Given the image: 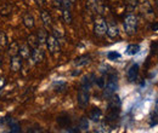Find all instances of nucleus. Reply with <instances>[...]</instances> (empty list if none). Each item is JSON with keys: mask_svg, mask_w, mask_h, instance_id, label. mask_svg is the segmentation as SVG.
<instances>
[{"mask_svg": "<svg viewBox=\"0 0 158 133\" xmlns=\"http://www.w3.org/2000/svg\"><path fill=\"white\" fill-rule=\"evenodd\" d=\"M122 105V102H120V98L118 96L112 95L108 99V108H120Z\"/></svg>", "mask_w": 158, "mask_h": 133, "instance_id": "obj_14", "label": "nucleus"}, {"mask_svg": "<svg viewBox=\"0 0 158 133\" xmlns=\"http://www.w3.org/2000/svg\"><path fill=\"white\" fill-rule=\"evenodd\" d=\"M89 91H90L89 88L80 86V90H79V93H78V99H77V100H78V104L81 108L86 107L88 103H89V98H90Z\"/></svg>", "mask_w": 158, "mask_h": 133, "instance_id": "obj_4", "label": "nucleus"}, {"mask_svg": "<svg viewBox=\"0 0 158 133\" xmlns=\"http://www.w3.org/2000/svg\"><path fill=\"white\" fill-rule=\"evenodd\" d=\"M117 90H118V76H117V74L113 73V74H111V75L108 76V79L106 80L103 96L110 98L111 96L116 93Z\"/></svg>", "mask_w": 158, "mask_h": 133, "instance_id": "obj_1", "label": "nucleus"}, {"mask_svg": "<svg viewBox=\"0 0 158 133\" xmlns=\"http://www.w3.org/2000/svg\"><path fill=\"white\" fill-rule=\"evenodd\" d=\"M88 5L91 7V10H93V11H95V10L98 9V4H96V0H89Z\"/></svg>", "mask_w": 158, "mask_h": 133, "instance_id": "obj_30", "label": "nucleus"}, {"mask_svg": "<svg viewBox=\"0 0 158 133\" xmlns=\"http://www.w3.org/2000/svg\"><path fill=\"white\" fill-rule=\"evenodd\" d=\"M31 57L32 59L35 62V63H38L40 61H43V58H44V52H43V50H40L38 47H35V49H33L32 50V52H31Z\"/></svg>", "mask_w": 158, "mask_h": 133, "instance_id": "obj_12", "label": "nucleus"}, {"mask_svg": "<svg viewBox=\"0 0 158 133\" xmlns=\"http://www.w3.org/2000/svg\"><path fill=\"white\" fill-rule=\"evenodd\" d=\"M38 40H39V44H44V42H46V34H45V32H43V30H39V33H38Z\"/></svg>", "mask_w": 158, "mask_h": 133, "instance_id": "obj_29", "label": "nucleus"}, {"mask_svg": "<svg viewBox=\"0 0 158 133\" xmlns=\"http://www.w3.org/2000/svg\"><path fill=\"white\" fill-rule=\"evenodd\" d=\"M91 62V56L90 55H83V56H79L74 59V65L76 67H84V65H88L89 63Z\"/></svg>", "mask_w": 158, "mask_h": 133, "instance_id": "obj_8", "label": "nucleus"}, {"mask_svg": "<svg viewBox=\"0 0 158 133\" xmlns=\"http://www.w3.org/2000/svg\"><path fill=\"white\" fill-rule=\"evenodd\" d=\"M46 46H48L50 53H52V55L60 50L59 41H57V39L55 38L54 35H48L46 37Z\"/></svg>", "mask_w": 158, "mask_h": 133, "instance_id": "obj_5", "label": "nucleus"}, {"mask_svg": "<svg viewBox=\"0 0 158 133\" xmlns=\"http://www.w3.org/2000/svg\"><path fill=\"white\" fill-rule=\"evenodd\" d=\"M156 125H158V114L157 113H155V114L150 117V126L153 127V126H156Z\"/></svg>", "mask_w": 158, "mask_h": 133, "instance_id": "obj_28", "label": "nucleus"}, {"mask_svg": "<svg viewBox=\"0 0 158 133\" xmlns=\"http://www.w3.org/2000/svg\"><path fill=\"white\" fill-rule=\"evenodd\" d=\"M139 75V65L138 64H133L128 72H127V77H128V81L129 82H134L136 79H138Z\"/></svg>", "mask_w": 158, "mask_h": 133, "instance_id": "obj_7", "label": "nucleus"}, {"mask_svg": "<svg viewBox=\"0 0 158 133\" xmlns=\"http://www.w3.org/2000/svg\"><path fill=\"white\" fill-rule=\"evenodd\" d=\"M107 58L110 61H117V59L120 58V55H119L117 51H111V52L107 53Z\"/></svg>", "mask_w": 158, "mask_h": 133, "instance_id": "obj_27", "label": "nucleus"}, {"mask_svg": "<svg viewBox=\"0 0 158 133\" xmlns=\"http://www.w3.org/2000/svg\"><path fill=\"white\" fill-rule=\"evenodd\" d=\"M44 1H45V0H35V2H37L39 6H41V5L44 4Z\"/></svg>", "mask_w": 158, "mask_h": 133, "instance_id": "obj_36", "label": "nucleus"}, {"mask_svg": "<svg viewBox=\"0 0 158 133\" xmlns=\"http://www.w3.org/2000/svg\"><path fill=\"white\" fill-rule=\"evenodd\" d=\"M155 113L158 114V98L156 99V105H155Z\"/></svg>", "mask_w": 158, "mask_h": 133, "instance_id": "obj_35", "label": "nucleus"}, {"mask_svg": "<svg viewBox=\"0 0 158 133\" xmlns=\"http://www.w3.org/2000/svg\"><path fill=\"white\" fill-rule=\"evenodd\" d=\"M139 51H140V45H138V44H131V45H129L127 47L125 55H128V56H135L136 53H139Z\"/></svg>", "mask_w": 158, "mask_h": 133, "instance_id": "obj_17", "label": "nucleus"}, {"mask_svg": "<svg viewBox=\"0 0 158 133\" xmlns=\"http://www.w3.org/2000/svg\"><path fill=\"white\" fill-rule=\"evenodd\" d=\"M79 128H80L81 131H88V128H89V120H88L86 117H81V119H80Z\"/></svg>", "mask_w": 158, "mask_h": 133, "instance_id": "obj_22", "label": "nucleus"}, {"mask_svg": "<svg viewBox=\"0 0 158 133\" xmlns=\"http://www.w3.org/2000/svg\"><path fill=\"white\" fill-rule=\"evenodd\" d=\"M96 84L99 85L101 88H103L105 87V84H106V80L103 77H99V79H96Z\"/></svg>", "mask_w": 158, "mask_h": 133, "instance_id": "obj_31", "label": "nucleus"}, {"mask_svg": "<svg viewBox=\"0 0 158 133\" xmlns=\"http://www.w3.org/2000/svg\"><path fill=\"white\" fill-rule=\"evenodd\" d=\"M66 86H67V84L64 81H57V82L54 84V87H55V91L56 92H62L66 88Z\"/></svg>", "mask_w": 158, "mask_h": 133, "instance_id": "obj_23", "label": "nucleus"}, {"mask_svg": "<svg viewBox=\"0 0 158 133\" xmlns=\"http://www.w3.org/2000/svg\"><path fill=\"white\" fill-rule=\"evenodd\" d=\"M0 65H1V58H0Z\"/></svg>", "mask_w": 158, "mask_h": 133, "instance_id": "obj_39", "label": "nucleus"}, {"mask_svg": "<svg viewBox=\"0 0 158 133\" xmlns=\"http://www.w3.org/2000/svg\"><path fill=\"white\" fill-rule=\"evenodd\" d=\"M9 55L11 56V57H14V56H17L19 53H20V45H19V42L17 41H12L11 44H10V46H9Z\"/></svg>", "mask_w": 158, "mask_h": 133, "instance_id": "obj_13", "label": "nucleus"}, {"mask_svg": "<svg viewBox=\"0 0 158 133\" xmlns=\"http://www.w3.org/2000/svg\"><path fill=\"white\" fill-rule=\"evenodd\" d=\"M28 45H29V47H32V49H35V47H38V45H39V40H38V37L37 35H29L28 37Z\"/></svg>", "mask_w": 158, "mask_h": 133, "instance_id": "obj_20", "label": "nucleus"}, {"mask_svg": "<svg viewBox=\"0 0 158 133\" xmlns=\"http://www.w3.org/2000/svg\"><path fill=\"white\" fill-rule=\"evenodd\" d=\"M57 123L61 127H68V125L71 123V119L68 116H60L57 117Z\"/></svg>", "mask_w": 158, "mask_h": 133, "instance_id": "obj_21", "label": "nucleus"}, {"mask_svg": "<svg viewBox=\"0 0 158 133\" xmlns=\"http://www.w3.org/2000/svg\"><path fill=\"white\" fill-rule=\"evenodd\" d=\"M22 59L23 58L21 57L20 55L12 57V61H11V70L12 72H20L22 68Z\"/></svg>", "mask_w": 158, "mask_h": 133, "instance_id": "obj_11", "label": "nucleus"}, {"mask_svg": "<svg viewBox=\"0 0 158 133\" xmlns=\"http://www.w3.org/2000/svg\"><path fill=\"white\" fill-rule=\"evenodd\" d=\"M106 30H107V25H106V21L102 18V17H98L95 18L94 22V32L98 37H102L106 34Z\"/></svg>", "mask_w": 158, "mask_h": 133, "instance_id": "obj_3", "label": "nucleus"}, {"mask_svg": "<svg viewBox=\"0 0 158 133\" xmlns=\"http://www.w3.org/2000/svg\"><path fill=\"white\" fill-rule=\"evenodd\" d=\"M12 12V5L9 0H0V15L9 16Z\"/></svg>", "mask_w": 158, "mask_h": 133, "instance_id": "obj_6", "label": "nucleus"}, {"mask_svg": "<svg viewBox=\"0 0 158 133\" xmlns=\"http://www.w3.org/2000/svg\"><path fill=\"white\" fill-rule=\"evenodd\" d=\"M125 4H127V7L129 11H133L136 5H138V0H125Z\"/></svg>", "mask_w": 158, "mask_h": 133, "instance_id": "obj_25", "label": "nucleus"}, {"mask_svg": "<svg viewBox=\"0 0 158 133\" xmlns=\"http://www.w3.org/2000/svg\"><path fill=\"white\" fill-rule=\"evenodd\" d=\"M9 126H10V131L11 132H21V128H20V125L16 122V121H12V120H10L9 121Z\"/></svg>", "mask_w": 158, "mask_h": 133, "instance_id": "obj_24", "label": "nucleus"}, {"mask_svg": "<svg viewBox=\"0 0 158 133\" xmlns=\"http://www.w3.org/2000/svg\"><path fill=\"white\" fill-rule=\"evenodd\" d=\"M151 50H152V52H158V41L152 42V45H151Z\"/></svg>", "mask_w": 158, "mask_h": 133, "instance_id": "obj_32", "label": "nucleus"}, {"mask_svg": "<svg viewBox=\"0 0 158 133\" xmlns=\"http://www.w3.org/2000/svg\"><path fill=\"white\" fill-rule=\"evenodd\" d=\"M69 1H71V4H73V2L76 1V0H69Z\"/></svg>", "mask_w": 158, "mask_h": 133, "instance_id": "obj_38", "label": "nucleus"}, {"mask_svg": "<svg viewBox=\"0 0 158 133\" xmlns=\"http://www.w3.org/2000/svg\"><path fill=\"white\" fill-rule=\"evenodd\" d=\"M31 47H29V45H21L20 46V55L22 58H24V59H27V58L31 57Z\"/></svg>", "mask_w": 158, "mask_h": 133, "instance_id": "obj_18", "label": "nucleus"}, {"mask_svg": "<svg viewBox=\"0 0 158 133\" xmlns=\"http://www.w3.org/2000/svg\"><path fill=\"white\" fill-rule=\"evenodd\" d=\"M22 22H23V24L27 27V28H33L34 27V17L32 16V14H29V12H24L23 15H22Z\"/></svg>", "mask_w": 158, "mask_h": 133, "instance_id": "obj_10", "label": "nucleus"}, {"mask_svg": "<svg viewBox=\"0 0 158 133\" xmlns=\"http://www.w3.org/2000/svg\"><path fill=\"white\" fill-rule=\"evenodd\" d=\"M138 5L140 6V10L142 14H152L153 10H152V6L150 5V2L147 0H138Z\"/></svg>", "mask_w": 158, "mask_h": 133, "instance_id": "obj_9", "label": "nucleus"}, {"mask_svg": "<svg viewBox=\"0 0 158 133\" xmlns=\"http://www.w3.org/2000/svg\"><path fill=\"white\" fill-rule=\"evenodd\" d=\"M151 29H152L153 32H157V30H158V23H155V24H152V25H151Z\"/></svg>", "mask_w": 158, "mask_h": 133, "instance_id": "obj_34", "label": "nucleus"}, {"mask_svg": "<svg viewBox=\"0 0 158 133\" xmlns=\"http://www.w3.org/2000/svg\"><path fill=\"white\" fill-rule=\"evenodd\" d=\"M124 29L129 35L135 34L138 29V18L134 15H129L124 19Z\"/></svg>", "mask_w": 158, "mask_h": 133, "instance_id": "obj_2", "label": "nucleus"}, {"mask_svg": "<svg viewBox=\"0 0 158 133\" xmlns=\"http://www.w3.org/2000/svg\"><path fill=\"white\" fill-rule=\"evenodd\" d=\"M106 33H107V35L110 37L111 39H114L118 37L119 32H118V27L116 25V24H113V23H111L110 25H108V28H107V30H106Z\"/></svg>", "mask_w": 158, "mask_h": 133, "instance_id": "obj_15", "label": "nucleus"}, {"mask_svg": "<svg viewBox=\"0 0 158 133\" xmlns=\"http://www.w3.org/2000/svg\"><path fill=\"white\" fill-rule=\"evenodd\" d=\"M7 46V39L4 33H0V50L5 49Z\"/></svg>", "mask_w": 158, "mask_h": 133, "instance_id": "obj_26", "label": "nucleus"}, {"mask_svg": "<svg viewBox=\"0 0 158 133\" xmlns=\"http://www.w3.org/2000/svg\"><path fill=\"white\" fill-rule=\"evenodd\" d=\"M5 84H6V82H5V79L0 77V90H1V88H2L4 86H5Z\"/></svg>", "mask_w": 158, "mask_h": 133, "instance_id": "obj_33", "label": "nucleus"}, {"mask_svg": "<svg viewBox=\"0 0 158 133\" xmlns=\"http://www.w3.org/2000/svg\"><path fill=\"white\" fill-rule=\"evenodd\" d=\"M55 1H56V4H57V5H60V6H61V4H62V0H55Z\"/></svg>", "mask_w": 158, "mask_h": 133, "instance_id": "obj_37", "label": "nucleus"}, {"mask_svg": "<svg viewBox=\"0 0 158 133\" xmlns=\"http://www.w3.org/2000/svg\"><path fill=\"white\" fill-rule=\"evenodd\" d=\"M41 19H43L44 25H45L46 28H51V25H52V19H51V16H50V14H49L48 11H45V10L41 11Z\"/></svg>", "mask_w": 158, "mask_h": 133, "instance_id": "obj_16", "label": "nucleus"}, {"mask_svg": "<svg viewBox=\"0 0 158 133\" xmlns=\"http://www.w3.org/2000/svg\"><path fill=\"white\" fill-rule=\"evenodd\" d=\"M101 117H102L101 109H99V108H93L91 111H90V119L93 121H95V122H99L100 120H101Z\"/></svg>", "mask_w": 158, "mask_h": 133, "instance_id": "obj_19", "label": "nucleus"}]
</instances>
